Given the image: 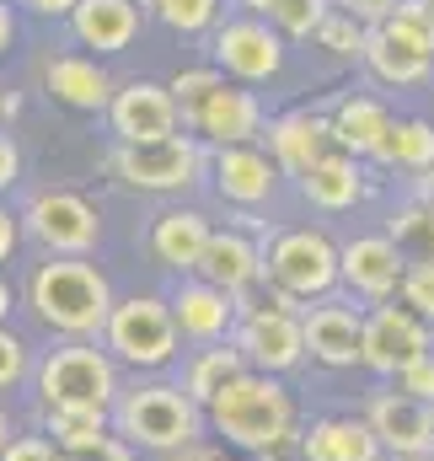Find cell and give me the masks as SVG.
<instances>
[{
	"label": "cell",
	"instance_id": "obj_2",
	"mask_svg": "<svg viewBox=\"0 0 434 461\" xmlns=\"http://www.w3.org/2000/svg\"><path fill=\"white\" fill-rule=\"evenodd\" d=\"M113 285L108 274L86 258H43L27 274V312L54 333V339H103L113 317Z\"/></svg>",
	"mask_w": 434,
	"mask_h": 461
},
{
	"label": "cell",
	"instance_id": "obj_44",
	"mask_svg": "<svg viewBox=\"0 0 434 461\" xmlns=\"http://www.w3.org/2000/svg\"><path fill=\"white\" fill-rule=\"evenodd\" d=\"M16 172H22V150H16V140H11V134H0V194L16 183Z\"/></svg>",
	"mask_w": 434,
	"mask_h": 461
},
{
	"label": "cell",
	"instance_id": "obj_10",
	"mask_svg": "<svg viewBox=\"0 0 434 461\" xmlns=\"http://www.w3.org/2000/svg\"><path fill=\"white\" fill-rule=\"evenodd\" d=\"M210 54L220 76H236V86H263L285 70V32L268 16H225Z\"/></svg>",
	"mask_w": 434,
	"mask_h": 461
},
{
	"label": "cell",
	"instance_id": "obj_53",
	"mask_svg": "<svg viewBox=\"0 0 434 461\" xmlns=\"http://www.w3.org/2000/svg\"><path fill=\"white\" fill-rule=\"evenodd\" d=\"M140 5H156V0H140Z\"/></svg>",
	"mask_w": 434,
	"mask_h": 461
},
{
	"label": "cell",
	"instance_id": "obj_8",
	"mask_svg": "<svg viewBox=\"0 0 434 461\" xmlns=\"http://www.w3.org/2000/svg\"><path fill=\"white\" fill-rule=\"evenodd\" d=\"M22 230L49 252V258H86L103 241V215L86 194L76 188H43L27 199Z\"/></svg>",
	"mask_w": 434,
	"mask_h": 461
},
{
	"label": "cell",
	"instance_id": "obj_4",
	"mask_svg": "<svg viewBox=\"0 0 434 461\" xmlns=\"http://www.w3.org/2000/svg\"><path fill=\"white\" fill-rule=\"evenodd\" d=\"M32 392H38V408H103V413H113V402L123 397L118 359L92 339H59L38 359Z\"/></svg>",
	"mask_w": 434,
	"mask_h": 461
},
{
	"label": "cell",
	"instance_id": "obj_28",
	"mask_svg": "<svg viewBox=\"0 0 434 461\" xmlns=\"http://www.w3.org/2000/svg\"><path fill=\"white\" fill-rule=\"evenodd\" d=\"M38 429L59 451H92V446L113 440V413H103V408H43Z\"/></svg>",
	"mask_w": 434,
	"mask_h": 461
},
{
	"label": "cell",
	"instance_id": "obj_27",
	"mask_svg": "<svg viewBox=\"0 0 434 461\" xmlns=\"http://www.w3.org/2000/svg\"><path fill=\"white\" fill-rule=\"evenodd\" d=\"M375 161L381 167H402L413 177H429L434 172V123L429 118H392Z\"/></svg>",
	"mask_w": 434,
	"mask_h": 461
},
{
	"label": "cell",
	"instance_id": "obj_52",
	"mask_svg": "<svg viewBox=\"0 0 434 461\" xmlns=\"http://www.w3.org/2000/svg\"><path fill=\"white\" fill-rule=\"evenodd\" d=\"M408 461H434V456H408Z\"/></svg>",
	"mask_w": 434,
	"mask_h": 461
},
{
	"label": "cell",
	"instance_id": "obj_3",
	"mask_svg": "<svg viewBox=\"0 0 434 461\" xmlns=\"http://www.w3.org/2000/svg\"><path fill=\"white\" fill-rule=\"evenodd\" d=\"M204 429H210L204 408L188 397V386H172V381H140L113 402V435L150 456H172L204 440Z\"/></svg>",
	"mask_w": 434,
	"mask_h": 461
},
{
	"label": "cell",
	"instance_id": "obj_50",
	"mask_svg": "<svg viewBox=\"0 0 434 461\" xmlns=\"http://www.w3.org/2000/svg\"><path fill=\"white\" fill-rule=\"evenodd\" d=\"M11 446V419H5V408H0V451Z\"/></svg>",
	"mask_w": 434,
	"mask_h": 461
},
{
	"label": "cell",
	"instance_id": "obj_54",
	"mask_svg": "<svg viewBox=\"0 0 434 461\" xmlns=\"http://www.w3.org/2000/svg\"><path fill=\"white\" fill-rule=\"evenodd\" d=\"M285 461H301V456H285Z\"/></svg>",
	"mask_w": 434,
	"mask_h": 461
},
{
	"label": "cell",
	"instance_id": "obj_5",
	"mask_svg": "<svg viewBox=\"0 0 434 461\" xmlns=\"http://www.w3.org/2000/svg\"><path fill=\"white\" fill-rule=\"evenodd\" d=\"M263 279L285 295H295L301 306L327 301L332 285H343V258L332 247V236L317 226H290L274 230L263 241Z\"/></svg>",
	"mask_w": 434,
	"mask_h": 461
},
{
	"label": "cell",
	"instance_id": "obj_43",
	"mask_svg": "<svg viewBox=\"0 0 434 461\" xmlns=\"http://www.w3.org/2000/svg\"><path fill=\"white\" fill-rule=\"evenodd\" d=\"M59 461H134V446L113 435V440L92 446V451H59Z\"/></svg>",
	"mask_w": 434,
	"mask_h": 461
},
{
	"label": "cell",
	"instance_id": "obj_14",
	"mask_svg": "<svg viewBox=\"0 0 434 461\" xmlns=\"http://www.w3.org/2000/svg\"><path fill=\"white\" fill-rule=\"evenodd\" d=\"M338 258H343V285L354 290V295H365V301H392V295H402V279H408V252L386 236V230H375V236H354V241H343L338 247Z\"/></svg>",
	"mask_w": 434,
	"mask_h": 461
},
{
	"label": "cell",
	"instance_id": "obj_45",
	"mask_svg": "<svg viewBox=\"0 0 434 461\" xmlns=\"http://www.w3.org/2000/svg\"><path fill=\"white\" fill-rule=\"evenodd\" d=\"M22 236H27V230H22V215H11V210L0 204V263L16 252V241H22Z\"/></svg>",
	"mask_w": 434,
	"mask_h": 461
},
{
	"label": "cell",
	"instance_id": "obj_29",
	"mask_svg": "<svg viewBox=\"0 0 434 461\" xmlns=\"http://www.w3.org/2000/svg\"><path fill=\"white\" fill-rule=\"evenodd\" d=\"M241 370H247V359H241V348H236V344H210V348H199V354L188 359L183 386H188V397H194L199 408H210L220 392L241 375Z\"/></svg>",
	"mask_w": 434,
	"mask_h": 461
},
{
	"label": "cell",
	"instance_id": "obj_32",
	"mask_svg": "<svg viewBox=\"0 0 434 461\" xmlns=\"http://www.w3.org/2000/svg\"><path fill=\"white\" fill-rule=\"evenodd\" d=\"M402 252H413V263L434 258V199H413L392 215V230H386Z\"/></svg>",
	"mask_w": 434,
	"mask_h": 461
},
{
	"label": "cell",
	"instance_id": "obj_13",
	"mask_svg": "<svg viewBox=\"0 0 434 461\" xmlns=\"http://www.w3.org/2000/svg\"><path fill=\"white\" fill-rule=\"evenodd\" d=\"M365 419L381 440V451L392 461H408V456H434V408L408 397V392H370L365 402Z\"/></svg>",
	"mask_w": 434,
	"mask_h": 461
},
{
	"label": "cell",
	"instance_id": "obj_25",
	"mask_svg": "<svg viewBox=\"0 0 434 461\" xmlns=\"http://www.w3.org/2000/svg\"><path fill=\"white\" fill-rule=\"evenodd\" d=\"M301 199L322 215H338V210H354L365 199V172H359V156L348 150H332L322 156L306 177H301Z\"/></svg>",
	"mask_w": 434,
	"mask_h": 461
},
{
	"label": "cell",
	"instance_id": "obj_16",
	"mask_svg": "<svg viewBox=\"0 0 434 461\" xmlns=\"http://www.w3.org/2000/svg\"><path fill=\"white\" fill-rule=\"evenodd\" d=\"M210 172H215L220 199L225 204H241V210L268 204L274 188H279V161L263 156L258 145H220L215 156H210Z\"/></svg>",
	"mask_w": 434,
	"mask_h": 461
},
{
	"label": "cell",
	"instance_id": "obj_7",
	"mask_svg": "<svg viewBox=\"0 0 434 461\" xmlns=\"http://www.w3.org/2000/svg\"><path fill=\"white\" fill-rule=\"evenodd\" d=\"M204 140L199 134H167V140H150V145H118L113 150V172L140 188V194H188L194 183H204Z\"/></svg>",
	"mask_w": 434,
	"mask_h": 461
},
{
	"label": "cell",
	"instance_id": "obj_47",
	"mask_svg": "<svg viewBox=\"0 0 434 461\" xmlns=\"http://www.w3.org/2000/svg\"><path fill=\"white\" fill-rule=\"evenodd\" d=\"M11 38H16V11H11V0H0V54L11 49Z\"/></svg>",
	"mask_w": 434,
	"mask_h": 461
},
{
	"label": "cell",
	"instance_id": "obj_36",
	"mask_svg": "<svg viewBox=\"0 0 434 461\" xmlns=\"http://www.w3.org/2000/svg\"><path fill=\"white\" fill-rule=\"evenodd\" d=\"M150 11L172 32H210V27H220V0H156Z\"/></svg>",
	"mask_w": 434,
	"mask_h": 461
},
{
	"label": "cell",
	"instance_id": "obj_6",
	"mask_svg": "<svg viewBox=\"0 0 434 461\" xmlns=\"http://www.w3.org/2000/svg\"><path fill=\"white\" fill-rule=\"evenodd\" d=\"M177 344H183V333H177L172 301H161V295L118 301L108 317V333H103V348L129 370H167L177 359Z\"/></svg>",
	"mask_w": 434,
	"mask_h": 461
},
{
	"label": "cell",
	"instance_id": "obj_22",
	"mask_svg": "<svg viewBox=\"0 0 434 461\" xmlns=\"http://www.w3.org/2000/svg\"><path fill=\"white\" fill-rule=\"evenodd\" d=\"M210 236H215V226L199 210H161L150 221V252H156L161 268L188 279V274H199V263L210 252Z\"/></svg>",
	"mask_w": 434,
	"mask_h": 461
},
{
	"label": "cell",
	"instance_id": "obj_24",
	"mask_svg": "<svg viewBox=\"0 0 434 461\" xmlns=\"http://www.w3.org/2000/svg\"><path fill=\"white\" fill-rule=\"evenodd\" d=\"M140 0H81L76 16H70V32L81 38V49H97V54H118L134 43L140 32Z\"/></svg>",
	"mask_w": 434,
	"mask_h": 461
},
{
	"label": "cell",
	"instance_id": "obj_33",
	"mask_svg": "<svg viewBox=\"0 0 434 461\" xmlns=\"http://www.w3.org/2000/svg\"><path fill=\"white\" fill-rule=\"evenodd\" d=\"M317 43H322L332 59H365L370 27H365V22H354L348 11H338V5H332V16H327L322 27H317Z\"/></svg>",
	"mask_w": 434,
	"mask_h": 461
},
{
	"label": "cell",
	"instance_id": "obj_40",
	"mask_svg": "<svg viewBox=\"0 0 434 461\" xmlns=\"http://www.w3.org/2000/svg\"><path fill=\"white\" fill-rule=\"evenodd\" d=\"M397 392H408V397H419V402H429L434 408V354L413 359V365L397 375Z\"/></svg>",
	"mask_w": 434,
	"mask_h": 461
},
{
	"label": "cell",
	"instance_id": "obj_41",
	"mask_svg": "<svg viewBox=\"0 0 434 461\" xmlns=\"http://www.w3.org/2000/svg\"><path fill=\"white\" fill-rule=\"evenodd\" d=\"M332 5H338V11H348V16H354V22H365V27H381L402 0H332Z\"/></svg>",
	"mask_w": 434,
	"mask_h": 461
},
{
	"label": "cell",
	"instance_id": "obj_17",
	"mask_svg": "<svg viewBox=\"0 0 434 461\" xmlns=\"http://www.w3.org/2000/svg\"><path fill=\"white\" fill-rule=\"evenodd\" d=\"M268 150L279 161V172L290 177H306L322 156H332V113H312V108H295V113H279L268 123Z\"/></svg>",
	"mask_w": 434,
	"mask_h": 461
},
{
	"label": "cell",
	"instance_id": "obj_42",
	"mask_svg": "<svg viewBox=\"0 0 434 461\" xmlns=\"http://www.w3.org/2000/svg\"><path fill=\"white\" fill-rule=\"evenodd\" d=\"M161 461H241V451H231L225 440H194V446H183V451H172Z\"/></svg>",
	"mask_w": 434,
	"mask_h": 461
},
{
	"label": "cell",
	"instance_id": "obj_19",
	"mask_svg": "<svg viewBox=\"0 0 434 461\" xmlns=\"http://www.w3.org/2000/svg\"><path fill=\"white\" fill-rule=\"evenodd\" d=\"M199 279L220 285L225 295L247 301V290L263 285V241H252L241 226H225L210 236V252L199 263Z\"/></svg>",
	"mask_w": 434,
	"mask_h": 461
},
{
	"label": "cell",
	"instance_id": "obj_39",
	"mask_svg": "<svg viewBox=\"0 0 434 461\" xmlns=\"http://www.w3.org/2000/svg\"><path fill=\"white\" fill-rule=\"evenodd\" d=\"M0 461H59V446L38 429V435H11V446L0 451Z\"/></svg>",
	"mask_w": 434,
	"mask_h": 461
},
{
	"label": "cell",
	"instance_id": "obj_18",
	"mask_svg": "<svg viewBox=\"0 0 434 461\" xmlns=\"http://www.w3.org/2000/svg\"><path fill=\"white\" fill-rule=\"evenodd\" d=\"M306 348L327 370H354L365 354V312H348L338 301L306 306Z\"/></svg>",
	"mask_w": 434,
	"mask_h": 461
},
{
	"label": "cell",
	"instance_id": "obj_55",
	"mask_svg": "<svg viewBox=\"0 0 434 461\" xmlns=\"http://www.w3.org/2000/svg\"><path fill=\"white\" fill-rule=\"evenodd\" d=\"M429 5H434V0H429Z\"/></svg>",
	"mask_w": 434,
	"mask_h": 461
},
{
	"label": "cell",
	"instance_id": "obj_31",
	"mask_svg": "<svg viewBox=\"0 0 434 461\" xmlns=\"http://www.w3.org/2000/svg\"><path fill=\"white\" fill-rule=\"evenodd\" d=\"M381 32L397 38L402 49H413V54L434 59V5L429 0H402V5L381 22Z\"/></svg>",
	"mask_w": 434,
	"mask_h": 461
},
{
	"label": "cell",
	"instance_id": "obj_48",
	"mask_svg": "<svg viewBox=\"0 0 434 461\" xmlns=\"http://www.w3.org/2000/svg\"><path fill=\"white\" fill-rule=\"evenodd\" d=\"M11 306H16V295H11V285H5V279H0V328H5V322H11Z\"/></svg>",
	"mask_w": 434,
	"mask_h": 461
},
{
	"label": "cell",
	"instance_id": "obj_34",
	"mask_svg": "<svg viewBox=\"0 0 434 461\" xmlns=\"http://www.w3.org/2000/svg\"><path fill=\"white\" fill-rule=\"evenodd\" d=\"M327 16H332L327 0H274V11H268V22L285 38H317V27H322Z\"/></svg>",
	"mask_w": 434,
	"mask_h": 461
},
{
	"label": "cell",
	"instance_id": "obj_23",
	"mask_svg": "<svg viewBox=\"0 0 434 461\" xmlns=\"http://www.w3.org/2000/svg\"><path fill=\"white\" fill-rule=\"evenodd\" d=\"M381 440L365 413H327L301 435V461H381Z\"/></svg>",
	"mask_w": 434,
	"mask_h": 461
},
{
	"label": "cell",
	"instance_id": "obj_11",
	"mask_svg": "<svg viewBox=\"0 0 434 461\" xmlns=\"http://www.w3.org/2000/svg\"><path fill=\"white\" fill-rule=\"evenodd\" d=\"M424 354H434V328L419 312H408L402 301H397V306L381 301V306L365 312V354H359L365 370L397 381V375H402L413 359H424Z\"/></svg>",
	"mask_w": 434,
	"mask_h": 461
},
{
	"label": "cell",
	"instance_id": "obj_51",
	"mask_svg": "<svg viewBox=\"0 0 434 461\" xmlns=\"http://www.w3.org/2000/svg\"><path fill=\"white\" fill-rule=\"evenodd\" d=\"M0 118H5V86H0Z\"/></svg>",
	"mask_w": 434,
	"mask_h": 461
},
{
	"label": "cell",
	"instance_id": "obj_21",
	"mask_svg": "<svg viewBox=\"0 0 434 461\" xmlns=\"http://www.w3.org/2000/svg\"><path fill=\"white\" fill-rule=\"evenodd\" d=\"M43 86L54 103L76 108V113H108L113 108V76L92 59V54H54L43 65Z\"/></svg>",
	"mask_w": 434,
	"mask_h": 461
},
{
	"label": "cell",
	"instance_id": "obj_37",
	"mask_svg": "<svg viewBox=\"0 0 434 461\" xmlns=\"http://www.w3.org/2000/svg\"><path fill=\"white\" fill-rule=\"evenodd\" d=\"M408 312H419L424 322L434 328V258L424 263H408V279H402V295H397Z\"/></svg>",
	"mask_w": 434,
	"mask_h": 461
},
{
	"label": "cell",
	"instance_id": "obj_12",
	"mask_svg": "<svg viewBox=\"0 0 434 461\" xmlns=\"http://www.w3.org/2000/svg\"><path fill=\"white\" fill-rule=\"evenodd\" d=\"M113 140L118 145H150V140H167V134H183V108L172 97V86H156V81H129L113 92Z\"/></svg>",
	"mask_w": 434,
	"mask_h": 461
},
{
	"label": "cell",
	"instance_id": "obj_9",
	"mask_svg": "<svg viewBox=\"0 0 434 461\" xmlns=\"http://www.w3.org/2000/svg\"><path fill=\"white\" fill-rule=\"evenodd\" d=\"M241 306V322L231 333V344L241 348L247 370H263V375H290L312 359L306 348V317L295 312H274L263 301H236Z\"/></svg>",
	"mask_w": 434,
	"mask_h": 461
},
{
	"label": "cell",
	"instance_id": "obj_35",
	"mask_svg": "<svg viewBox=\"0 0 434 461\" xmlns=\"http://www.w3.org/2000/svg\"><path fill=\"white\" fill-rule=\"evenodd\" d=\"M167 86H172V97H177V108H183V123H188V118L199 113L220 86H225V76H220L215 65H199V70H177Z\"/></svg>",
	"mask_w": 434,
	"mask_h": 461
},
{
	"label": "cell",
	"instance_id": "obj_15",
	"mask_svg": "<svg viewBox=\"0 0 434 461\" xmlns=\"http://www.w3.org/2000/svg\"><path fill=\"white\" fill-rule=\"evenodd\" d=\"M167 301H172L177 333H183L188 344H204V348H210V344H231V333H236V322H241L236 295H225L220 285L199 279V274L177 279V290H172Z\"/></svg>",
	"mask_w": 434,
	"mask_h": 461
},
{
	"label": "cell",
	"instance_id": "obj_38",
	"mask_svg": "<svg viewBox=\"0 0 434 461\" xmlns=\"http://www.w3.org/2000/svg\"><path fill=\"white\" fill-rule=\"evenodd\" d=\"M27 370H38V365L27 359V344H22L11 328H0V392L22 386V381H27Z\"/></svg>",
	"mask_w": 434,
	"mask_h": 461
},
{
	"label": "cell",
	"instance_id": "obj_49",
	"mask_svg": "<svg viewBox=\"0 0 434 461\" xmlns=\"http://www.w3.org/2000/svg\"><path fill=\"white\" fill-rule=\"evenodd\" d=\"M241 5H247V16H268L274 11V0H241Z\"/></svg>",
	"mask_w": 434,
	"mask_h": 461
},
{
	"label": "cell",
	"instance_id": "obj_26",
	"mask_svg": "<svg viewBox=\"0 0 434 461\" xmlns=\"http://www.w3.org/2000/svg\"><path fill=\"white\" fill-rule=\"evenodd\" d=\"M386 129H392V113H386L375 97H343V103L332 108V145L348 150V156H370V161H375Z\"/></svg>",
	"mask_w": 434,
	"mask_h": 461
},
{
	"label": "cell",
	"instance_id": "obj_1",
	"mask_svg": "<svg viewBox=\"0 0 434 461\" xmlns=\"http://www.w3.org/2000/svg\"><path fill=\"white\" fill-rule=\"evenodd\" d=\"M210 419V435L225 440L231 451L258 461H285L301 456V408H295V392L279 381V375H263V370H241L215 402L204 408Z\"/></svg>",
	"mask_w": 434,
	"mask_h": 461
},
{
	"label": "cell",
	"instance_id": "obj_20",
	"mask_svg": "<svg viewBox=\"0 0 434 461\" xmlns=\"http://www.w3.org/2000/svg\"><path fill=\"white\" fill-rule=\"evenodd\" d=\"M188 129L194 134H204L210 145H252L258 134H263V103H258V92H247V86H220L215 97L199 108V113L188 118Z\"/></svg>",
	"mask_w": 434,
	"mask_h": 461
},
{
	"label": "cell",
	"instance_id": "obj_30",
	"mask_svg": "<svg viewBox=\"0 0 434 461\" xmlns=\"http://www.w3.org/2000/svg\"><path fill=\"white\" fill-rule=\"evenodd\" d=\"M365 65H370V76H375V81H386V86H419V81H429V76H434V59L413 54V49H402V43H397V38H386L381 27H370Z\"/></svg>",
	"mask_w": 434,
	"mask_h": 461
},
{
	"label": "cell",
	"instance_id": "obj_46",
	"mask_svg": "<svg viewBox=\"0 0 434 461\" xmlns=\"http://www.w3.org/2000/svg\"><path fill=\"white\" fill-rule=\"evenodd\" d=\"M22 5H27V11H32V16H65V22H70V16H76V5H81V0H22Z\"/></svg>",
	"mask_w": 434,
	"mask_h": 461
}]
</instances>
